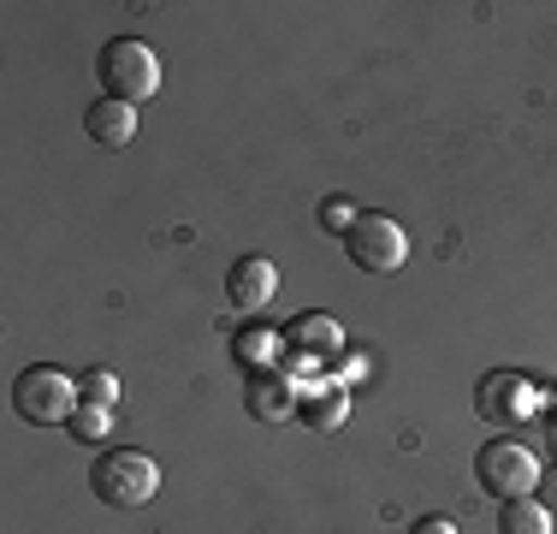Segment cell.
<instances>
[{"mask_svg":"<svg viewBox=\"0 0 557 534\" xmlns=\"http://www.w3.org/2000/svg\"><path fill=\"white\" fill-rule=\"evenodd\" d=\"M528 404H534V386H528V374H516V368H498V374H486V380L474 386V410H481L493 427L522 422Z\"/></svg>","mask_w":557,"mask_h":534,"instance_id":"6","label":"cell"},{"mask_svg":"<svg viewBox=\"0 0 557 534\" xmlns=\"http://www.w3.org/2000/svg\"><path fill=\"white\" fill-rule=\"evenodd\" d=\"M344 250H350V262L362 267V274H397V267L409 262V238L392 214H362V220L350 226V238H344Z\"/></svg>","mask_w":557,"mask_h":534,"instance_id":"5","label":"cell"},{"mask_svg":"<svg viewBox=\"0 0 557 534\" xmlns=\"http://www.w3.org/2000/svg\"><path fill=\"white\" fill-rule=\"evenodd\" d=\"M362 220V208L350 203V196H326L321 203V232H333V238H350V226Z\"/></svg>","mask_w":557,"mask_h":534,"instance_id":"15","label":"cell"},{"mask_svg":"<svg viewBox=\"0 0 557 534\" xmlns=\"http://www.w3.org/2000/svg\"><path fill=\"white\" fill-rule=\"evenodd\" d=\"M84 404L77 398V380L54 363H36L18 374V386H12V410H18L24 422L48 427V422H72V410Z\"/></svg>","mask_w":557,"mask_h":534,"instance_id":"3","label":"cell"},{"mask_svg":"<svg viewBox=\"0 0 557 534\" xmlns=\"http://www.w3.org/2000/svg\"><path fill=\"white\" fill-rule=\"evenodd\" d=\"M297 416L314 427V434H333L350 416V392L344 386H314V392H297Z\"/></svg>","mask_w":557,"mask_h":534,"instance_id":"11","label":"cell"},{"mask_svg":"<svg viewBox=\"0 0 557 534\" xmlns=\"http://www.w3.org/2000/svg\"><path fill=\"white\" fill-rule=\"evenodd\" d=\"M278 344H285V332H273V327H244L237 332V356L249 363V374H256L261 363H273Z\"/></svg>","mask_w":557,"mask_h":534,"instance_id":"13","label":"cell"},{"mask_svg":"<svg viewBox=\"0 0 557 534\" xmlns=\"http://www.w3.org/2000/svg\"><path fill=\"white\" fill-rule=\"evenodd\" d=\"M540 505H546V511H557V470L540 481Z\"/></svg>","mask_w":557,"mask_h":534,"instance_id":"18","label":"cell"},{"mask_svg":"<svg viewBox=\"0 0 557 534\" xmlns=\"http://www.w3.org/2000/svg\"><path fill=\"white\" fill-rule=\"evenodd\" d=\"M89 487H96V499L113 505V511H137V505H149L154 487H161V463H154L149 451L113 446V451H101V458H96Z\"/></svg>","mask_w":557,"mask_h":534,"instance_id":"1","label":"cell"},{"mask_svg":"<svg viewBox=\"0 0 557 534\" xmlns=\"http://www.w3.org/2000/svg\"><path fill=\"white\" fill-rule=\"evenodd\" d=\"M84 131H89V143H96V149H131V137H137V107L101 96L84 113Z\"/></svg>","mask_w":557,"mask_h":534,"instance_id":"9","label":"cell"},{"mask_svg":"<svg viewBox=\"0 0 557 534\" xmlns=\"http://www.w3.org/2000/svg\"><path fill=\"white\" fill-rule=\"evenodd\" d=\"M77 398H84V404H108L113 410V398H119V380L108 368H89L84 380H77Z\"/></svg>","mask_w":557,"mask_h":534,"instance_id":"16","label":"cell"},{"mask_svg":"<svg viewBox=\"0 0 557 534\" xmlns=\"http://www.w3.org/2000/svg\"><path fill=\"white\" fill-rule=\"evenodd\" d=\"M273 291H278V267L268 256H244V262H232V274H225V303H232L237 315L268 310Z\"/></svg>","mask_w":557,"mask_h":534,"instance_id":"7","label":"cell"},{"mask_svg":"<svg viewBox=\"0 0 557 534\" xmlns=\"http://www.w3.org/2000/svg\"><path fill=\"white\" fill-rule=\"evenodd\" d=\"M285 344L297 356H309V363H321V356H338L344 351V327H338L333 315H321V310H302L285 327Z\"/></svg>","mask_w":557,"mask_h":534,"instance_id":"8","label":"cell"},{"mask_svg":"<svg viewBox=\"0 0 557 534\" xmlns=\"http://www.w3.org/2000/svg\"><path fill=\"white\" fill-rule=\"evenodd\" d=\"M552 451H557V427H552Z\"/></svg>","mask_w":557,"mask_h":534,"instance_id":"19","label":"cell"},{"mask_svg":"<svg viewBox=\"0 0 557 534\" xmlns=\"http://www.w3.org/2000/svg\"><path fill=\"white\" fill-rule=\"evenodd\" d=\"M108 416H113L108 404H77L65 427H72V439H84V446H89V439H108Z\"/></svg>","mask_w":557,"mask_h":534,"instance_id":"14","label":"cell"},{"mask_svg":"<svg viewBox=\"0 0 557 534\" xmlns=\"http://www.w3.org/2000/svg\"><path fill=\"white\" fill-rule=\"evenodd\" d=\"M244 410H249L256 422H285L290 410H297V392H290L278 374L256 368V374H249V386H244Z\"/></svg>","mask_w":557,"mask_h":534,"instance_id":"10","label":"cell"},{"mask_svg":"<svg viewBox=\"0 0 557 534\" xmlns=\"http://www.w3.org/2000/svg\"><path fill=\"white\" fill-rule=\"evenodd\" d=\"M409 534H457V523H450V517H421Z\"/></svg>","mask_w":557,"mask_h":534,"instance_id":"17","label":"cell"},{"mask_svg":"<svg viewBox=\"0 0 557 534\" xmlns=\"http://www.w3.org/2000/svg\"><path fill=\"white\" fill-rule=\"evenodd\" d=\"M96 72H101V84H108V101H125V107H143L161 89V60H154V48L137 43V36H113V43L101 48Z\"/></svg>","mask_w":557,"mask_h":534,"instance_id":"2","label":"cell"},{"mask_svg":"<svg viewBox=\"0 0 557 534\" xmlns=\"http://www.w3.org/2000/svg\"><path fill=\"white\" fill-rule=\"evenodd\" d=\"M474 481L498 499H528V487H540V463L522 439H486L474 451Z\"/></svg>","mask_w":557,"mask_h":534,"instance_id":"4","label":"cell"},{"mask_svg":"<svg viewBox=\"0 0 557 534\" xmlns=\"http://www.w3.org/2000/svg\"><path fill=\"white\" fill-rule=\"evenodd\" d=\"M498 534H552V511L540 499H504Z\"/></svg>","mask_w":557,"mask_h":534,"instance_id":"12","label":"cell"}]
</instances>
